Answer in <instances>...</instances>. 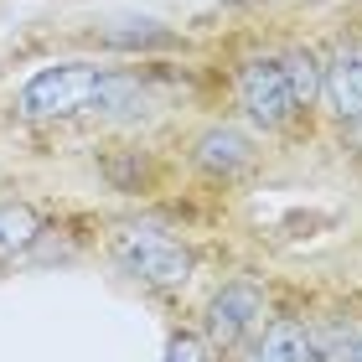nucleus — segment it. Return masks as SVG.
Returning <instances> with one entry per match:
<instances>
[{
	"mask_svg": "<svg viewBox=\"0 0 362 362\" xmlns=\"http://www.w3.org/2000/svg\"><path fill=\"white\" fill-rule=\"evenodd\" d=\"M109 254H114V264L124 274H135V279H145V285H156V290H176V285L192 279V249L181 238H171L166 228H156V223L114 228Z\"/></svg>",
	"mask_w": 362,
	"mask_h": 362,
	"instance_id": "nucleus-1",
	"label": "nucleus"
},
{
	"mask_svg": "<svg viewBox=\"0 0 362 362\" xmlns=\"http://www.w3.org/2000/svg\"><path fill=\"white\" fill-rule=\"evenodd\" d=\"M104 78H109V68H93V62H57V68H42L21 88L16 109H21L26 119H68V114L98 109Z\"/></svg>",
	"mask_w": 362,
	"mask_h": 362,
	"instance_id": "nucleus-2",
	"label": "nucleus"
},
{
	"mask_svg": "<svg viewBox=\"0 0 362 362\" xmlns=\"http://www.w3.org/2000/svg\"><path fill=\"white\" fill-rule=\"evenodd\" d=\"M238 98H243V109H249V119L264 124V129H285L295 114H300V98H295V88H290L285 57L249 62L243 78H238Z\"/></svg>",
	"mask_w": 362,
	"mask_h": 362,
	"instance_id": "nucleus-3",
	"label": "nucleus"
},
{
	"mask_svg": "<svg viewBox=\"0 0 362 362\" xmlns=\"http://www.w3.org/2000/svg\"><path fill=\"white\" fill-rule=\"evenodd\" d=\"M264 326V290L249 279H233L207 300V347L233 352L238 341H249Z\"/></svg>",
	"mask_w": 362,
	"mask_h": 362,
	"instance_id": "nucleus-4",
	"label": "nucleus"
},
{
	"mask_svg": "<svg viewBox=\"0 0 362 362\" xmlns=\"http://www.w3.org/2000/svg\"><path fill=\"white\" fill-rule=\"evenodd\" d=\"M249 362H321V337L300 321H269L259 326Z\"/></svg>",
	"mask_w": 362,
	"mask_h": 362,
	"instance_id": "nucleus-5",
	"label": "nucleus"
},
{
	"mask_svg": "<svg viewBox=\"0 0 362 362\" xmlns=\"http://www.w3.org/2000/svg\"><path fill=\"white\" fill-rule=\"evenodd\" d=\"M326 98L337 119L362 135V52H337L326 62Z\"/></svg>",
	"mask_w": 362,
	"mask_h": 362,
	"instance_id": "nucleus-6",
	"label": "nucleus"
},
{
	"mask_svg": "<svg viewBox=\"0 0 362 362\" xmlns=\"http://www.w3.org/2000/svg\"><path fill=\"white\" fill-rule=\"evenodd\" d=\"M197 166L212 171V176H238V171L254 166V145L238 129H207L197 140Z\"/></svg>",
	"mask_w": 362,
	"mask_h": 362,
	"instance_id": "nucleus-7",
	"label": "nucleus"
},
{
	"mask_svg": "<svg viewBox=\"0 0 362 362\" xmlns=\"http://www.w3.org/2000/svg\"><path fill=\"white\" fill-rule=\"evenodd\" d=\"M37 233H42V218H37L26 202H0V259L31 249Z\"/></svg>",
	"mask_w": 362,
	"mask_h": 362,
	"instance_id": "nucleus-8",
	"label": "nucleus"
},
{
	"mask_svg": "<svg viewBox=\"0 0 362 362\" xmlns=\"http://www.w3.org/2000/svg\"><path fill=\"white\" fill-rule=\"evenodd\" d=\"M285 68H290V88H295V98H300V109H310V98L326 88V68L310 52H290Z\"/></svg>",
	"mask_w": 362,
	"mask_h": 362,
	"instance_id": "nucleus-9",
	"label": "nucleus"
},
{
	"mask_svg": "<svg viewBox=\"0 0 362 362\" xmlns=\"http://www.w3.org/2000/svg\"><path fill=\"white\" fill-rule=\"evenodd\" d=\"M321 362H362V326L321 337Z\"/></svg>",
	"mask_w": 362,
	"mask_h": 362,
	"instance_id": "nucleus-10",
	"label": "nucleus"
},
{
	"mask_svg": "<svg viewBox=\"0 0 362 362\" xmlns=\"http://www.w3.org/2000/svg\"><path fill=\"white\" fill-rule=\"evenodd\" d=\"M166 362H207V341L192 337V332H176L166 341Z\"/></svg>",
	"mask_w": 362,
	"mask_h": 362,
	"instance_id": "nucleus-11",
	"label": "nucleus"
}]
</instances>
